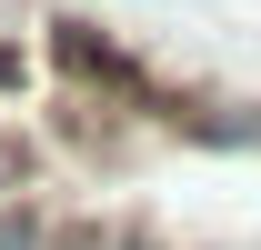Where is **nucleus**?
<instances>
[{"label":"nucleus","mask_w":261,"mask_h":250,"mask_svg":"<svg viewBox=\"0 0 261 250\" xmlns=\"http://www.w3.org/2000/svg\"><path fill=\"white\" fill-rule=\"evenodd\" d=\"M61 210H40V200H0V250H50Z\"/></svg>","instance_id":"f257e3e1"},{"label":"nucleus","mask_w":261,"mask_h":250,"mask_svg":"<svg viewBox=\"0 0 261 250\" xmlns=\"http://www.w3.org/2000/svg\"><path fill=\"white\" fill-rule=\"evenodd\" d=\"M20 190H31V150H20V140H0V200H20Z\"/></svg>","instance_id":"f03ea898"}]
</instances>
